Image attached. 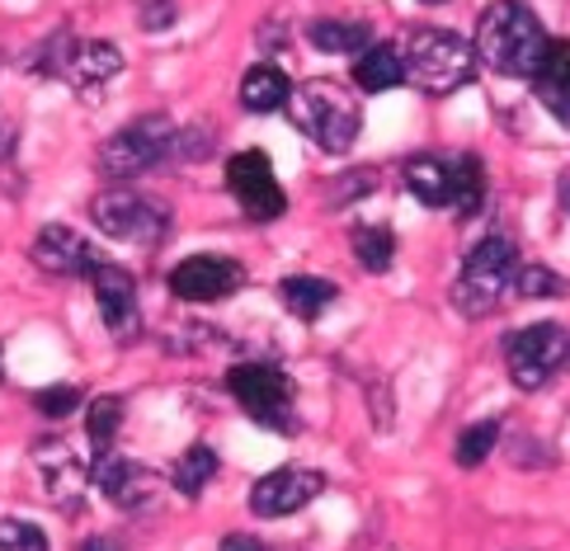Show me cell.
Listing matches in <instances>:
<instances>
[{"instance_id": "25", "label": "cell", "mask_w": 570, "mask_h": 551, "mask_svg": "<svg viewBox=\"0 0 570 551\" xmlns=\"http://www.w3.org/2000/svg\"><path fill=\"white\" fill-rule=\"evenodd\" d=\"M118 429H124V401H118V396H99L86 411V434H90L99 457H109V443L118 439Z\"/></svg>"}, {"instance_id": "18", "label": "cell", "mask_w": 570, "mask_h": 551, "mask_svg": "<svg viewBox=\"0 0 570 551\" xmlns=\"http://www.w3.org/2000/svg\"><path fill=\"white\" fill-rule=\"evenodd\" d=\"M288 99H293V86H288V76H283L278 67H250L246 80H240V105H246L250 114H278V109H288Z\"/></svg>"}, {"instance_id": "7", "label": "cell", "mask_w": 570, "mask_h": 551, "mask_svg": "<svg viewBox=\"0 0 570 551\" xmlns=\"http://www.w3.org/2000/svg\"><path fill=\"white\" fill-rule=\"evenodd\" d=\"M566 358H570V340H566V325H557V321L528 325V331L509 335V344H504V363H509V377H514L519 392L547 386Z\"/></svg>"}, {"instance_id": "22", "label": "cell", "mask_w": 570, "mask_h": 551, "mask_svg": "<svg viewBox=\"0 0 570 551\" xmlns=\"http://www.w3.org/2000/svg\"><path fill=\"white\" fill-rule=\"evenodd\" d=\"M278 297H283V306H288L293 316L316 321L325 306L335 302V283L312 278V274H293V278H283V283H278Z\"/></svg>"}, {"instance_id": "24", "label": "cell", "mask_w": 570, "mask_h": 551, "mask_svg": "<svg viewBox=\"0 0 570 551\" xmlns=\"http://www.w3.org/2000/svg\"><path fill=\"white\" fill-rule=\"evenodd\" d=\"M217 476V453L208 443H189V453L175 462V490L179 495H203V490H208V481Z\"/></svg>"}, {"instance_id": "34", "label": "cell", "mask_w": 570, "mask_h": 551, "mask_svg": "<svg viewBox=\"0 0 570 551\" xmlns=\"http://www.w3.org/2000/svg\"><path fill=\"white\" fill-rule=\"evenodd\" d=\"M80 551H118V547H114V542H105V538H90V542L80 547Z\"/></svg>"}, {"instance_id": "8", "label": "cell", "mask_w": 570, "mask_h": 551, "mask_svg": "<svg viewBox=\"0 0 570 551\" xmlns=\"http://www.w3.org/2000/svg\"><path fill=\"white\" fill-rule=\"evenodd\" d=\"M90 217L105 236L128 240V245H156L166 236V208L132 189H105L90 203Z\"/></svg>"}, {"instance_id": "31", "label": "cell", "mask_w": 570, "mask_h": 551, "mask_svg": "<svg viewBox=\"0 0 570 551\" xmlns=\"http://www.w3.org/2000/svg\"><path fill=\"white\" fill-rule=\"evenodd\" d=\"M222 551H269V547H264L259 538H250V533H232L227 542H222Z\"/></svg>"}, {"instance_id": "20", "label": "cell", "mask_w": 570, "mask_h": 551, "mask_svg": "<svg viewBox=\"0 0 570 551\" xmlns=\"http://www.w3.org/2000/svg\"><path fill=\"white\" fill-rule=\"evenodd\" d=\"M307 38L321 48V52H350V57H363L373 48V24L363 19H316L307 29Z\"/></svg>"}, {"instance_id": "11", "label": "cell", "mask_w": 570, "mask_h": 551, "mask_svg": "<svg viewBox=\"0 0 570 551\" xmlns=\"http://www.w3.org/2000/svg\"><path fill=\"white\" fill-rule=\"evenodd\" d=\"M325 490V476L312 466H278V472L259 476L250 490V509L259 519H288L297 509H307Z\"/></svg>"}, {"instance_id": "23", "label": "cell", "mask_w": 570, "mask_h": 551, "mask_svg": "<svg viewBox=\"0 0 570 551\" xmlns=\"http://www.w3.org/2000/svg\"><path fill=\"white\" fill-rule=\"evenodd\" d=\"M453 217H476L485 208V175H481V160L476 156H462L453 166V198H448Z\"/></svg>"}, {"instance_id": "3", "label": "cell", "mask_w": 570, "mask_h": 551, "mask_svg": "<svg viewBox=\"0 0 570 551\" xmlns=\"http://www.w3.org/2000/svg\"><path fill=\"white\" fill-rule=\"evenodd\" d=\"M401 61H405V80H415L424 95H453L476 71L472 43H462L458 33L434 29V24H424V29L411 33V43H405Z\"/></svg>"}, {"instance_id": "15", "label": "cell", "mask_w": 570, "mask_h": 551, "mask_svg": "<svg viewBox=\"0 0 570 551\" xmlns=\"http://www.w3.org/2000/svg\"><path fill=\"white\" fill-rule=\"evenodd\" d=\"M90 288H95V306L99 316H105V325L118 335V340H132L137 335V288H132V274L124 269V264H99V269L90 274Z\"/></svg>"}, {"instance_id": "16", "label": "cell", "mask_w": 570, "mask_h": 551, "mask_svg": "<svg viewBox=\"0 0 570 551\" xmlns=\"http://www.w3.org/2000/svg\"><path fill=\"white\" fill-rule=\"evenodd\" d=\"M62 67H67L76 90H99V86H109V80L124 71V57H118L114 43H99V38H90V43H71L67 48Z\"/></svg>"}, {"instance_id": "26", "label": "cell", "mask_w": 570, "mask_h": 551, "mask_svg": "<svg viewBox=\"0 0 570 551\" xmlns=\"http://www.w3.org/2000/svg\"><path fill=\"white\" fill-rule=\"evenodd\" d=\"M354 255H358V269L386 274L392 269V255H396V240L386 227H358L354 232Z\"/></svg>"}, {"instance_id": "32", "label": "cell", "mask_w": 570, "mask_h": 551, "mask_svg": "<svg viewBox=\"0 0 570 551\" xmlns=\"http://www.w3.org/2000/svg\"><path fill=\"white\" fill-rule=\"evenodd\" d=\"M170 19H175V6H147V10H141V24H170Z\"/></svg>"}, {"instance_id": "19", "label": "cell", "mask_w": 570, "mask_h": 551, "mask_svg": "<svg viewBox=\"0 0 570 551\" xmlns=\"http://www.w3.org/2000/svg\"><path fill=\"white\" fill-rule=\"evenodd\" d=\"M405 189H411L424 208H448V198H453V166L439 156H415L411 166H405Z\"/></svg>"}, {"instance_id": "30", "label": "cell", "mask_w": 570, "mask_h": 551, "mask_svg": "<svg viewBox=\"0 0 570 551\" xmlns=\"http://www.w3.org/2000/svg\"><path fill=\"white\" fill-rule=\"evenodd\" d=\"M76 405H80L76 386H48V392H38V411H43L48 420H67Z\"/></svg>"}, {"instance_id": "28", "label": "cell", "mask_w": 570, "mask_h": 551, "mask_svg": "<svg viewBox=\"0 0 570 551\" xmlns=\"http://www.w3.org/2000/svg\"><path fill=\"white\" fill-rule=\"evenodd\" d=\"M514 288L523 293V297H566L570 293V283L561 278V274H552V269H542V264H519V278H514Z\"/></svg>"}, {"instance_id": "27", "label": "cell", "mask_w": 570, "mask_h": 551, "mask_svg": "<svg viewBox=\"0 0 570 551\" xmlns=\"http://www.w3.org/2000/svg\"><path fill=\"white\" fill-rule=\"evenodd\" d=\"M495 443H500V424H495V420H481V424H472V429H462L453 457H458V466H481L485 457L495 453Z\"/></svg>"}, {"instance_id": "13", "label": "cell", "mask_w": 570, "mask_h": 551, "mask_svg": "<svg viewBox=\"0 0 570 551\" xmlns=\"http://www.w3.org/2000/svg\"><path fill=\"white\" fill-rule=\"evenodd\" d=\"M33 264L43 274H57V278H90L105 259H99V250L76 227L52 222V227H43L33 236Z\"/></svg>"}, {"instance_id": "29", "label": "cell", "mask_w": 570, "mask_h": 551, "mask_svg": "<svg viewBox=\"0 0 570 551\" xmlns=\"http://www.w3.org/2000/svg\"><path fill=\"white\" fill-rule=\"evenodd\" d=\"M0 551H48V533L29 519H0Z\"/></svg>"}, {"instance_id": "12", "label": "cell", "mask_w": 570, "mask_h": 551, "mask_svg": "<svg viewBox=\"0 0 570 551\" xmlns=\"http://www.w3.org/2000/svg\"><path fill=\"white\" fill-rule=\"evenodd\" d=\"M240 283H246V269L227 255H189L185 264L170 269V293L179 302H222V297H232Z\"/></svg>"}, {"instance_id": "6", "label": "cell", "mask_w": 570, "mask_h": 551, "mask_svg": "<svg viewBox=\"0 0 570 551\" xmlns=\"http://www.w3.org/2000/svg\"><path fill=\"white\" fill-rule=\"evenodd\" d=\"M170 147H175V128H170L166 114L137 118L99 147V175L105 179H137V175H147Z\"/></svg>"}, {"instance_id": "5", "label": "cell", "mask_w": 570, "mask_h": 551, "mask_svg": "<svg viewBox=\"0 0 570 551\" xmlns=\"http://www.w3.org/2000/svg\"><path fill=\"white\" fill-rule=\"evenodd\" d=\"M227 386L232 396L240 401V411L250 420L269 424V429H283V434H293L297 429V386L293 377L283 373L274 363H240L227 373Z\"/></svg>"}, {"instance_id": "33", "label": "cell", "mask_w": 570, "mask_h": 551, "mask_svg": "<svg viewBox=\"0 0 570 551\" xmlns=\"http://www.w3.org/2000/svg\"><path fill=\"white\" fill-rule=\"evenodd\" d=\"M14 151V122L6 118V114H0V160H6Z\"/></svg>"}, {"instance_id": "2", "label": "cell", "mask_w": 570, "mask_h": 551, "mask_svg": "<svg viewBox=\"0 0 570 551\" xmlns=\"http://www.w3.org/2000/svg\"><path fill=\"white\" fill-rule=\"evenodd\" d=\"M297 132H307L321 151H350L363 128L358 95L340 80H302L288 99Z\"/></svg>"}, {"instance_id": "10", "label": "cell", "mask_w": 570, "mask_h": 551, "mask_svg": "<svg viewBox=\"0 0 570 551\" xmlns=\"http://www.w3.org/2000/svg\"><path fill=\"white\" fill-rule=\"evenodd\" d=\"M227 189L236 194V203L255 222H274V217H283V208H288V198H283L274 166L264 151H236L227 160Z\"/></svg>"}, {"instance_id": "21", "label": "cell", "mask_w": 570, "mask_h": 551, "mask_svg": "<svg viewBox=\"0 0 570 551\" xmlns=\"http://www.w3.org/2000/svg\"><path fill=\"white\" fill-rule=\"evenodd\" d=\"M354 80H358V90H368V95L392 90L405 80V61L392 43H373L363 57H354Z\"/></svg>"}, {"instance_id": "17", "label": "cell", "mask_w": 570, "mask_h": 551, "mask_svg": "<svg viewBox=\"0 0 570 551\" xmlns=\"http://www.w3.org/2000/svg\"><path fill=\"white\" fill-rule=\"evenodd\" d=\"M533 90H538V105L552 114L557 122L570 128V43H552L542 57V67L533 76Z\"/></svg>"}, {"instance_id": "14", "label": "cell", "mask_w": 570, "mask_h": 551, "mask_svg": "<svg viewBox=\"0 0 570 551\" xmlns=\"http://www.w3.org/2000/svg\"><path fill=\"white\" fill-rule=\"evenodd\" d=\"M95 481L118 509H128V514H147V509L160 504V476L151 466H141L137 457H99Z\"/></svg>"}, {"instance_id": "1", "label": "cell", "mask_w": 570, "mask_h": 551, "mask_svg": "<svg viewBox=\"0 0 570 551\" xmlns=\"http://www.w3.org/2000/svg\"><path fill=\"white\" fill-rule=\"evenodd\" d=\"M552 38H547L542 19L523 6H491L476 24V61L509 80H533Z\"/></svg>"}, {"instance_id": "35", "label": "cell", "mask_w": 570, "mask_h": 551, "mask_svg": "<svg viewBox=\"0 0 570 551\" xmlns=\"http://www.w3.org/2000/svg\"><path fill=\"white\" fill-rule=\"evenodd\" d=\"M561 208H566V213H570V175H566V179H561Z\"/></svg>"}, {"instance_id": "4", "label": "cell", "mask_w": 570, "mask_h": 551, "mask_svg": "<svg viewBox=\"0 0 570 551\" xmlns=\"http://www.w3.org/2000/svg\"><path fill=\"white\" fill-rule=\"evenodd\" d=\"M519 278V255L504 236H485L472 255H466L462 274L453 283V302L462 316H491L504 302V293L514 288Z\"/></svg>"}, {"instance_id": "9", "label": "cell", "mask_w": 570, "mask_h": 551, "mask_svg": "<svg viewBox=\"0 0 570 551\" xmlns=\"http://www.w3.org/2000/svg\"><path fill=\"white\" fill-rule=\"evenodd\" d=\"M29 466L38 476V490H43V500L57 504V509H80L86 500V485H90V466L86 457L76 453L67 439H38L33 453H29Z\"/></svg>"}]
</instances>
